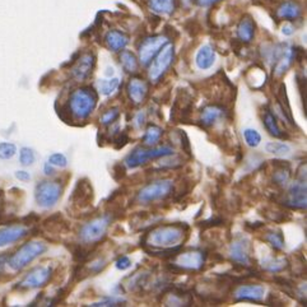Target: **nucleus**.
<instances>
[{
  "mask_svg": "<svg viewBox=\"0 0 307 307\" xmlns=\"http://www.w3.org/2000/svg\"><path fill=\"white\" fill-rule=\"evenodd\" d=\"M189 236V226L185 223H170L152 228L141 241L147 253L161 258H174L181 250L182 242Z\"/></svg>",
  "mask_w": 307,
  "mask_h": 307,
  "instance_id": "f257e3e1",
  "label": "nucleus"
},
{
  "mask_svg": "<svg viewBox=\"0 0 307 307\" xmlns=\"http://www.w3.org/2000/svg\"><path fill=\"white\" fill-rule=\"evenodd\" d=\"M98 95L92 87H82L73 91L69 98V113L75 120H86L95 111Z\"/></svg>",
  "mask_w": 307,
  "mask_h": 307,
  "instance_id": "f03ea898",
  "label": "nucleus"
},
{
  "mask_svg": "<svg viewBox=\"0 0 307 307\" xmlns=\"http://www.w3.org/2000/svg\"><path fill=\"white\" fill-rule=\"evenodd\" d=\"M111 215L102 214L98 217L93 218L90 222L82 226L79 231V238L85 245H96L100 241L103 240V237L107 233L108 227L111 225Z\"/></svg>",
  "mask_w": 307,
  "mask_h": 307,
  "instance_id": "7ed1b4c3",
  "label": "nucleus"
},
{
  "mask_svg": "<svg viewBox=\"0 0 307 307\" xmlns=\"http://www.w3.org/2000/svg\"><path fill=\"white\" fill-rule=\"evenodd\" d=\"M46 245L44 242H40V241H30V242H26L11 256V259H8L9 266L14 271L22 270L24 266L32 263L35 259L41 256L46 251Z\"/></svg>",
  "mask_w": 307,
  "mask_h": 307,
  "instance_id": "20e7f679",
  "label": "nucleus"
},
{
  "mask_svg": "<svg viewBox=\"0 0 307 307\" xmlns=\"http://www.w3.org/2000/svg\"><path fill=\"white\" fill-rule=\"evenodd\" d=\"M63 195V186L59 181H40L35 187V199L39 207L50 209L55 207Z\"/></svg>",
  "mask_w": 307,
  "mask_h": 307,
  "instance_id": "39448f33",
  "label": "nucleus"
},
{
  "mask_svg": "<svg viewBox=\"0 0 307 307\" xmlns=\"http://www.w3.org/2000/svg\"><path fill=\"white\" fill-rule=\"evenodd\" d=\"M172 154H174V148L167 146L156 147L152 149L135 148L126 156V158L124 159V164L129 169H136V167L146 164L151 159L162 158V157L172 156Z\"/></svg>",
  "mask_w": 307,
  "mask_h": 307,
  "instance_id": "423d86ee",
  "label": "nucleus"
},
{
  "mask_svg": "<svg viewBox=\"0 0 307 307\" xmlns=\"http://www.w3.org/2000/svg\"><path fill=\"white\" fill-rule=\"evenodd\" d=\"M174 191V182L171 180H159L144 186L136 195V200L141 204H151L169 198Z\"/></svg>",
  "mask_w": 307,
  "mask_h": 307,
  "instance_id": "0eeeda50",
  "label": "nucleus"
},
{
  "mask_svg": "<svg viewBox=\"0 0 307 307\" xmlns=\"http://www.w3.org/2000/svg\"><path fill=\"white\" fill-rule=\"evenodd\" d=\"M205 254L203 251H185L175 255L174 263L170 264L176 271H198L204 266Z\"/></svg>",
  "mask_w": 307,
  "mask_h": 307,
  "instance_id": "6e6552de",
  "label": "nucleus"
},
{
  "mask_svg": "<svg viewBox=\"0 0 307 307\" xmlns=\"http://www.w3.org/2000/svg\"><path fill=\"white\" fill-rule=\"evenodd\" d=\"M175 58V47L172 44L167 42L161 50H159L158 54L154 57L153 63H151V67H149V79L152 82H158L161 79L162 75L166 73V70L169 69L170 65L172 64Z\"/></svg>",
  "mask_w": 307,
  "mask_h": 307,
  "instance_id": "1a4fd4ad",
  "label": "nucleus"
},
{
  "mask_svg": "<svg viewBox=\"0 0 307 307\" xmlns=\"http://www.w3.org/2000/svg\"><path fill=\"white\" fill-rule=\"evenodd\" d=\"M167 42H169V39L162 36V35L147 37L146 40H143V42L139 46V60H141V64L144 65V67H148L152 63V60L154 59V57L159 52V50Z\"/></svg>",
  "mask_w": 307,
  "mask_h": 307,
  "instance_id": "9d476101",
  "label": "nucleus"
},
{
  "mask_svg": "<svg viewBox=\"0 0 307 307\" xmlns=\"http://www.w3.org/2000/svg\"><path fill=\"white\" fill-rule=\"evenodd\" d=\"M52 269L51 266H37L34 270L30 271L22 282L19 283V288L23 289H35L41 288V287L46 286L49 281L51 279Z\"/></svg>",
  "mask_w": 307,
  "mask_h": 307,
  "instance_id": "9b49d317",
  "label": "nucleus"
},
{
  "mask_svg": "<svg viewBox=\"0 0 307 307\" xmlns=\"http://www.w3.org/2000/svg\"><path fill=\"white\" fill-rule=\"evenodd\" d=\"M228 255L231 260L235 261L236 265L250 266L251 255H250V242L246 237H237L232 241L228 247Z\"/></svg>",
  "mask_w": 307,
  "mask_h": 307,
  "instance_id": "f8f14e48",
  "label": "nucleus"
},
{
  "mask_svg": "<svg viewBox=\"0 0 307 307\" xmlns=\"http://www.w3.org/2000/svg\"><path fill=\"white\" fill-rule=\"evenodd\" d=\"M283 204L292 209H304L306 208V181L299 180L293 182L287 191Z\"/></svg>",
  "mask_w": 307,
  "mask_h": 307,
  "instance_id": "ddd939ff",
  "label": "nucleus"
},
{
  "mask_svg": "<svg viewBox=\"0 0 307 307\" xmlns=\"http://www.w3.org/2000/svg\"><path fill=\"white\" fill-rule=\"evenodd\" d=\"M96 58L92 52H86L77 60L75 65L72 69V77L77 82H85L91 77L95 68Z\"/></svg>",
  "mask_w": 307,
  "mask_h": 307,
  "instance_id": "4468645a",
  "label": "nucleus"
},
{
  "mask_svg": "<svg viewBox=\"0 0 307 307\" xmlns=\"http://www.w3.org/2000/svg\"><path fill=\"white\" fill-rule=\"evenodd\" d=\"M264 296H265V287L261 284H245L236 288L233 292V297L237 302H259L264 298Z\"/></svg>",
  "mask_w": 307,
  "mask_h": 307,
  "instance_id": "2eb2a0df",
  "label": "nucleus"
},
{
  "mask_svg": "<svg viewBox=\"0 0 307 307\" xmlns=\"http://www.w3.org/2000/svg\"><path fill=\"white\" fill-rule=\"evenodd\" d=\"M29 235V230L23 226H7L0 228V247L17 242Z\"/></svg>",
  "mask_w": 307,
  "mask_h": 307,
  "instance_id": "dca6fc26",
  "label": "nucleus"
},
{
  "mask_svg": "<svg viewBox=\"0 0 307 307\" xmlns=\"http://www.w3.org/2000/svg\"><path fill=\"white\" fill-rule=\"evenodd\" d=\"M126 91H128L129 98L133 101V103L141 105L148 96V85L146 80L141 79V78H131L129 80Z\"/></svg>",
  "mask_w": 307,
  "mask_h": 307,
  "instance_id": "f3484780",
  "label": "nucleus"
},
{
  "mask_svg": "<svg viewBox=\"0 0 307 307\" xmlns=\"http://www.w3.org/2000/svg\"><path fill=\"white\" fill-rule=\"evenodd\" d=\"M92 197L93 191L91 184L88 182V180H82V181H78L77 186H75L69 200H72V203L75 207L83 208L85 205L90 204V202H92Z\"/></svg>",
  "mask_w": 307,
  "mask_h": 307,
  "instance_id": "a211bd4d",
  "label": "nucleus"
},
{
  "mask_svg": "<svg viewBox=\"0 0 307 307\" xmlns=\"http://www.w3.org/2000/svg\"><path fill=\"white\" fill-rule=\"evenodd\" d=\"M271 164L274 167L273 172V182L278 186H286L288 181L291 180V164L287 161H271Z\"/></svg>",
  "mask_w": 307,
  "mask_h": 307,
  "instance_id": "6ab92c4d",
  "label": "nucleus"
},
{
  "mask_svg": "<svg viewBox=\"0 0 307 307\" xmlns=\"http://www.w3.org/2000/svg\"><path fill=\"white\" fill-rule=\"evenodd\" d=\"M195 63H197V67L200 70H208L213 67V64L215 63V51L212 45H203L198 50L197 57H195Z\"/></svg>",
  "mask_w": 307,
  "mask_h": 307,
  "instance_id": "aec40b11",
  "label": "nucleus"
},
{
  "mask_svg": "<svg viewBox=\"0 0 307 307\" xmlns=\"http://www.w3.org/2000/svg\"><path fill=\"white\" fill-rule=\"evenodd\" d=\"M226 116V110L223 106L209 105L203 108L200 114V121L204 126H213L218 120Z\"/></svg>",
  "mask_w": 307,
  "mask_h": 307,
  "instance_id": "412c9836",
  "label": "nucleus"
},
{
  "mask_svg": "<svg viewBox=\"0 0 307 307\" xmlns=\"http://www.w3.org/2000/svg\"><path fill=\"white\" fill-rule=\"evenodd\" d=\"M302 13V8L298 3L296 2H284L279 6V8L276 9V16L278 18L284 19V21H294V19L298 18Z\"/></svg>",
  "mask_w": 307,
  "mask_h": 307,
  "instance_id": "4be33fe9",
  "label": "nucleus"
},
{
  "mask_svg": "<svg viewBox=\"0 0 307 307\" xmlns=\"http://www.w3.org/2000/svg\"><path fill=\"white\" fill-rule=\"evenodd\" d=\"M166 294L164 303L166 306H190L191 299H190L187 291L182 288H171V291Z\"/></svg>",
  "mask_w": 307,
  "mask_h": 307,
  "instance_id": "5701e85b",
  "label": "nucleus"
},
{
  "mask_svg": "<svg viewBox=\"0 0 307 307\" xmlns=\"http://www.w3.org/2000/svg\"><path fill=\"white\" fill-rule=\"evenodd\" d=\"M105 41L108 49H110L111 51L116 52L125 49L126 45H128L129 42V39L126 35L123 34V32L116 31V30H111V31H108L107 34H106Z\"/></svg>",
  "mask_w": 307,
  "mask_h": 307,
  "instance_id": "b1692460",
  "label": "nucleus"
},
{
  "mask_svg": "<svg viewBox=\"0 0 307 307\" xmlns=\"http://www.w3.org/2000/svg\"><path fill=\"white\" fill-rule=\"evenodd\" d=\"M263 124L264 126H265L266 131H268L271 136L281 139L286 138V134H284V131H282L281 126H279L278 121H276L275 115H274L270 110H266L265 113H264Z\"/></svg>",
  "mask_w": 307,
  "mask_h": 307,
  "instance_id": "393cba45",
  "label": "nucleus"
},
{
  "mask_svg": "<svg viewBox=\"0 0 307 307\" xmlns=\"http://www.w3.org/2000/svg\"><path fill=\"white\" fill-rule=\"evenodd\" d=\"M237 36L245 44L253 41L255 36V23L251 18H243L237 27Z\"/></svg>",
  "mask_w": 307,
  "mask_h": 307,
  "instance_id": "a878e982",
  "label": "nucleus"
},
{
  "mask_svg": "<svg viewBox=\"0 0 307 307\" xmlns=\"http://www.w3.org/2000/svg\"><path fill=\"white\" fill-rule=\"evenodd\" d=\"M148 7L154 13L169 16L175 9V0H148Z\"/></svg>",
  "mask_w": 307,
  "mask_h": 307,
  "instance_id": "bb28decb",
  "label": "nucleus"
},
{
  "mask_svg": "<svg viewBox=\"0 0 307 307\" xmlns=\"http://www.w3.org/2000/svg\"><path fill=\"white\" fill-rule=\"evenodd\" d=\"M120 64L124 68V70L128 73H136L139 69L138 59L135 55L128 50H123L120 54Z\"/></svg>",
  "mask_w": 307,
  "mask_h": 307,
  "instance_id": "cd10ccee",
  "label": "nucleus"
},
{
  "mask_svg": "<svg viewBox=\"0 0 307 307\" xmlns=\"http://www.w3.org/2000/svg\"><path fill=\"white\" fill-rule=\"evenodd\" d=\"M163 135V129L157 125H149L143 136V143L147 147H154Z\"/></svg>",
  "mask_w": 307,
  "mask_h": 307,
  "instance_id": "c85d7f7f",
  "label": "nucleus"
},
{
  "mask_svg": "<svg viewBox=\"0 0 307 307\" xmlns=\"http://www.w3.org/2000/svg\"><path fill=\"white\" fill-rule=\"evenodd\" d=\"M264 240H265L266 242H268L269 245L276 251H282L284 248V246H286V241H284L283 233H282V231L279 230L269 231V232L265 235V237H264Z\"/></svg>",
  "mask_w": 307,
  "mask_h": 307,
  "instance_id": "c756f323",
  "label": "nucleus"
},
{
  "mask_svg": "<svg viewBox=\"0 0 307 307\" xmlns=\"http://www.w3.org/2000/svg\"><path fill=\"white\" fill-rule=\"evenodd\" d=\"M288 266V261L284 258H270L263 261V268L269 273H279Z\"/></svg>",
  "mask_w": 307,
  "mask_h": 307,
  "instance_id": "7c9ffc66",
  "label": "nucleus"
},
{
  "mask_svg": "<svg viewBox=\"0 0 307 307\" xmlns=\"http://www.w3.org/2000/svg\"><path fill=\"white\" fill-rule=\"evenodd\" d=\"M120 85V79L119 78H110V79H103L98 82V91L101 95L110 96L116 91V88Z\"/></svg>",
  "mask_w": 307,
  "mask_h": 307,
  "instance_id": "2f4dec72",
  "label": "nucleus"
},
{
  "mask_svg": "<svg viewBox=\"0 0 307 307\" xmlns=\"http://www.w3.org/2000/svg\"><path fill=\"white\" fill-rule=\"evenodd\" d=\"M265 151L275 156H284L291 152V147L283 142H269L265 144Z\"/></svg>",
  "mask_w": 307,
  "mask_h": 307,
  "instance_id": "473e14b6",
  "label": "nucleus"
},
{
  "mask_svg": "<svg viewBox=\"0 0 307 307\" xmlns=\"http://www.w3.org/2000/svg\"><path fill=\"white\" fill-rule=\"evenodd\" d=\"M242 135H243V139H245V143L247 144L250 148H256V147L260 146L261 135L258 130H255V129L253 128L245 129Z\"/></svg>",
  "mask_w": 307,
  "mask_h": 307,
  "instance_id": "72a5a7b5",
  "label": "nucleus"
},
{
  "mask_svg": "<svg viewBox=\"0 0 307 307\" xmlns=\"http://www.w3.org/2000/svg\"><path fill=\"white\" fill-rule=\"evenodd\" d=\"M36 161V153L32 148H29V147H23L19 151V162H21L22 166L27 167L31 166V164L35 163Z\"/></svg>",
  "mask_w": 307,
  "mask_h": 307,
  "instance_id": "f704fd0d",
  "label": "nucleus"
},
{
  "mask_svg": "<svg viewBox=\"0 0 307 307\" xmlns=\"http://www.w3.org/2000/svg\"><path fill=\"white\" fill-rule=\"evenodd\" d=\"M17 153V146L13 143H8V142H2L0 143V159H11L16 156Z\"/></svg>",
  "mask_w": 307,
  "mask_h": 307,
  "instance_id": "c9c22d12",
  "label": "nucleus"
},
{
  "mask_svg": "<svg viewBox=\"0 0 307 307\" xmlns=\"http://www.w3.org/2000/svg\"><path fill=\"white\" fill-rule=\"evenodd\" d=\"M72 254L74 260H77L78 263H85V261L90 258L91 251L87 250L83 245L78 243V245H74L72 247Z\"/></svg>",
  "mask_w": 307,
  "mask_h": 307,
  "instance_id": "e433bc0d",
  "label": "nucleus"
},
{
  "mask_svg": "<svg viewBox=\"0 0 307 307\" xmlns=\"http://www.w3.org/2000/svg\"><path fill=\"white\" fill-rule=\"evenodd\" d=\"M119 116H120V110H119L118 107H113L110 108V110L105 111V113L101 115L100 121L103 125H110V124L115 123V121L118 120Z\"/></svg>",
  "mask_w": 307,
  "mask_h": 307,
  "instance_id": "4c0bfd02",
  "label": "nucleus"
},
{
  "mask_svg": "<svg viewBox=\"0 0 307 307\" xmlns=\"http://www.w3.org/2000/svg\"><path fill=\"white\" fill-rule=\"evenodd\" d=\"M49 163L55 167H60V169H65L68 166V158L65 154L63 153H52L49 157Z\"/></svg>",
  "mask_w": 307,
  "mask_h": 307,
  "instance_id": "58836bf2",
  "label": "nucleus"
},
{
  "mask_svg": "<svg viewBox=\"0 0 307 307\" xmlns=\"http://www.w3.org/2000/svg\"><path fill=\"white\" fill-rule=\"evenodd\" d=\"M125 301H123V299L120 298H107V299H102V301L100 302H95V303H92L91 306L93 307H105V306H120L121 303H124Z\"/></svg>",
  "mask_w": 307,
  "mask_h": 307,
  "instance_id": "ea45409f",
  "label": "nucleus"
},
{
  "mask_svg": "<svg viewBox=\"0 0 307 307\" xmlns=\"http://www.w3.org/2000/svg\"><path fill=\"white\" fill-rule=\"evenodd\" d=\"M106 265H107V261H106L103 258H100L91 264L90 271L92 274H97V273H100V271H102L103 269L106 268Z\"/></svg>",
  "mask_w": 307,
  "mask_h": 307,
  "instance_id": "a19ab883",
  "label": "nucleus"
},
{
  "mask_svg": "<svg viewBox=\"0 0 307 307\" xmlns=\"http://www.w3.org/2000/svg\"><path fill=\"white\" fill-rule=\"evenodd\" d=\"M115 266H116V269H119V270H121V271L126 270V269H129L131 266V260L125 255L120 256V258L116 260Z\"/></svg>",
  "mask_w": 307,
  "mask_h": 307,
  "instance_id": "79ce46f5",
  "label": "nucleus"
},
{
  "mask_svg": "<svg viewBox=\"0 0 307 307\" xmlns=\"http://www.w3.org/2000/svg\"><path fill=\"white\" fill-rule=\"evenodd\" d=\"M129 142V136L126 133H120L115 139H114V143H115V148L120 149L125 146L126 143Z\"/></svg>",
  "mask_w": 307,
  "mask_h": 307,
  "instance_id": "37998d69",
  "label": "nucleus"
},
{
  "mask_svg": "<svg viewBox=\"0 0 307 307\" xmlns=\"http://www.w3.org/2000/svg\"><path fill=\"white\" fill-rule=\"evenodd\" d=\"M144 123H146V114H144L143 111H141V113L135 116V119H134V124H135L136 128H142V126L144 125Z\"/></svg>",
  "mask_w": 307,
  "mask_h": 307,
  "instance_id": "c03bdc74",
  "label": "nucleus"
},
{
  "mask_svg": "<svg viewBox=\"0 0 307 307\" xmlns=\"http://www.w3.org/2000/svg\"><path fill=\"white\" fill-rule=\"evenodd\" d=\"M16 177L19 180V181H23V182H27L31 180V175H30L27 171H17Z\"/></svg>",
  "mask_w": 307,
  "mask_h": 307,
  "instance_id": "a18cd8bd",
  "label": "nucleus"
},
{
  "mask_svg": "<svg viewBox=\"0 0 307 307\" xmlns=\"http://www.w3.org/2000/svg\"><path fill=\"white\" fill-rule=\"evenodd\" d=\"M294 32V27L292 24H284L283 29H282V34L286 35V36H291Z\"/></svg>",
  "mask_w": 307,
  "mask_h": 307,
  "instance_id": "49530a36",
  "label": "nucleus"
},
{
  "mask_svg": "<svg viewBox=\"0 0 307 307\" xmlns=\"http://www.w3.org/2000/svg\"><path fill=\"white\" fill-rule=\"evenodd\" d=\"M218 2H220V0H198V4L203 7H208V6H212V4L218 3Z\"/></svg>",
  "mask_w": 307,
  "mask_h": 307,
  "instance_id": "de8ad7c7",
  "label": "nucleus"
},
{
  "mask_svg": "<svg viewBox=\"0 0 307 307\" xmlns=\"http://www.w3.org/2000/svg\"><path fill=\"white\" fill-rule=\"evenodd\" d=\"M44 172H45V175H46V176H50V175H54V169H52V164H50L49 162H47V163H45Z\"/></svg>",
  "mask_w": 307,
  "mask_h": 307,
  "instance_id": "09e8293b",
  "label": "nucleus"
},
{
  "mask_svg": "<svg viewBox=\"0 0 307 307\" xmlns=\"http://www.w3.org/2000/svg\"><path fill=\"white\" fill-rule=\"evenodd\" d=\"M6 264H8V258H7L6 255H2V256H0V273L3 271Z\"/></svg>",
  "mask_w": 307,
  "mask_h": 307,
  "instance_id": "8fccbe9b",
  "label": "nucleus"
},
{
  "mask_svg": "<svg viewBox=\"0 0 307 307\" xmlns=\"http://www.w3.org/2000/svg\"><path fill=\"white\" fill-rule=\"evenodd\" d=\"M108 70H111V75L114 74V68H108ZM106 75H110V72H106Z\"/></svg>",
  "mask_w": 307,
  "mask_h": 307,
  "instance_id": "3c124183",
  "label": "nucleus"
}]
</instances>
